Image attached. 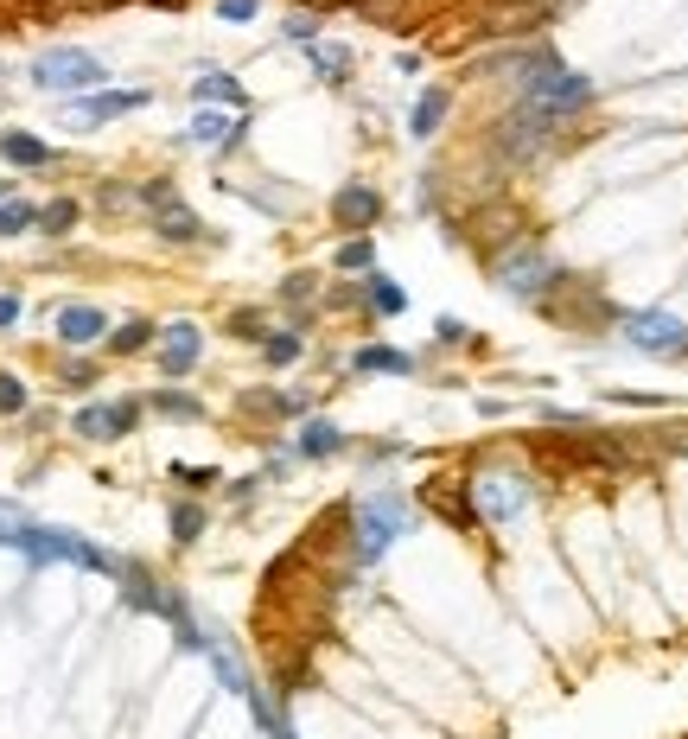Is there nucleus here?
I'll use <instances>...</instances> for the list:
<instances>
[{
  "label": "nucleus",
  "instance_id": "1",
  "mask_svg": "<svg viewBox=\"0 0 688 739\" xmlns=\"http://www.w3.org/2000/svg\"><path fill=\"white\" fill-rule=\"evenodd\" d=\"M408 529V504L395 491H376L364 497V510H357V561H376L383 548Z\"/></svg>",
  "mask_w": 688,
  "mask_h": 739
},
{
  "label": "nucleus",
  "instance_id": "2",
  "mask_svg": "<svg viewBox=\"0 0 688 739\" xmlns=\"http://www.w3.org/2000/svg\"><path fill=\"white\" fill-rule=\"evenodd\" d=\"M102 77L109 71L77 45H58V51H39V58H32V83H39V90H96Z\"/></svg>",
  "mask_w": 688,
  "mask_h": 739
},
{
  "label": "nucleus",
  "instance_id": "3",
  "mask_svg": "<svg viewBox=\"0 0 688 739\" xmlns=\"http://www.w3.org/2000/svg\"><path fill=\"white\" fill-rule=\"evenodd\" d=\"M472 504H478V517L510 523L516 510L529 504V478H523V472H485V478L472 485Z\"/></svg>",
  "mask_w": 688,
  "mask_h": 739
},
{
  "label": "nucleus",
  "instance_id": "4",
  "mask_svg": "<svg viewBox=\"0 0 688 739\" xmlns=\"http://www.w3.org/2000/svg\"><path fill=\"white\" fill-rule=\"evenodd\" d=\"M497 274H504V287H510L516 300H542V294H555V287H561V268L548 262V255H536V249H529V255H504Z\"/></svg>",
  "mask_w": 688,
  "mask_h": 739
},
{
  "label": "nucleus",
  "instance_id": "5",
  "mask_svg": "<svg viewBox=\"0 0 688 739\" xmlns=\"http://www.w3.org/2000/svg\"><path fill=\"white\" fill-rule=\"evenodd\" d=\"M625 338H631L638 351H650V357H682L688 325L669 319V313H625Z\"/></svg>",
  "mask_w": 688,
  "mask_h": 739
},
{
  "label": "nucleus",
  "instance_id": "6",
  "mask_svg": "<svg viewBox=\"0 0 688 739\" xmlns=\"http://www.w3.org/2000/svg\"><path fill=\"white\" fill-rule=\"evenodd\" d=\"M134 421H141V402H96V408H77L71 434H83V440H122V434H134Z\"/></svg>",
  "mask_w": 688,
  "mask_h": 739
},
{
  "label": "nucleus",
  "instance_id": "7",
  "mask_svg": "<svg viewBox=\"0 0 688 739\" xmlns=\"http://www.w3.org/2000/svg\"><path fill=\"white\" fill-rule=\"evenodd\" d=\"M332 217H338V230H376V217H383V192H376V185H338Z\"/></svg>",
  "mask_w": 688,
  "mask_h": 739
},
{
  "label": "nucleus",
  "instance_id": "8",
  "mask_svg": "<svg viewBox=\"0 0 688 739\" xmlns=\"http://www.w3.org/2000/svg\"><path fill=\"white\" fill-rule=\"evenodd\" d=\"M198 351H204V332H198V325H166V345H160V370L166 376H185V370H192L198 364Z\"/></svg>",
  "mask_w": 688,
  "mask_h": 739
},
{
  "label": "nucleus",
  "instance_id": "9",
  "mask_svg": "<svg viewBox=\"0 0 688 739\" xmlns=\"http://www.w3.org/2000/svg\"><path fill=\"white\" fill-rule=\"evenodd\" d=\"M102 332H109L102 306H58V338L64 345H96Z\"/></svg>",
  "mask_w": 688,
  "mask_h": 739
},
{
  "label": "nucleus",
  "instance_id": "10",
  "mask_svg": "<svg viewBox=\"0 0 688 739\" xmlns=\"http://www.w3.org/2000/svg\"><path fill=\"white\" fill-rule=\"evenodd\" d=\"M351 370H364V376H415V357L395 351V345H364L351 357Z\"/></svg>",
  "mask_w": 688,
  "mask_h": 739
},
{
  "label": "nucleus",
  "instance_id": "11",
  "mask_svg": "<svg viewBox=\"0 0 688 739\" xmlns=\"http://www.w3.org/2000/svg\"><path fill=\"white\" fill-rule=\"evenodd\" d=\"M141 102H147V90H109V96H90L77 115L83 122H115V115H134Z\"/></svg>",
  "mask_w": 688,
  "mask_h": 739
},
{
  "label": "nucleus",
  "instance_id": "12",
  "mask_svg": "<svg viewBox=\"0 0 688 739\" xmlns=\"http://www.w3.org/2000/svg\"><path fill=\"white\" fill-rule=\"evenodd\" d=\"M0 160L7 166H51V147L39 134H0Z\"/></svg>",
  "mask_w": 688,
  "mask_h": 739
},
{
  "label": "nucleus",
  "instance_id": "13",
  "mask_svg": "<svg viewBox=\"0 0 688 739\" xmlns=\"http://www.w3.org/2000/svg\"><path fill=\"white\" fill-rule=\"evenodd\" d=\"M300 453H306V459H332V453H344V427H332V421H306V427H300Z\"/></svg>",
  "mask_w": 688,
  "mask_h": 739
},
{
  "label": "nucleus",
  "instance_id": "14",
  "mask_svg": "<svg viewBox=\"0 0 688 739\" xmlns=\"http://www.w3.org/2000/svg\"><path fill=\"white\" fill-rule=\"evenodd\" d=\"M236 134H243V122H230V115H211V109L192 115V141L198 147H223V141H236Z\"/></svg>",
  "mask_w": 688,
  "mask_h": 739
},
{
  "label": "nucleus",
  "instance_id": "15",
  "mask_svg": "<svg viewBox=\"0 0 688 739\" xmlns=\"http://www.w3.org/2000/svg\"><path fill=\"white\" fill-rule=\"evenodd\" d=\"M160 236H172V243H198V236H204V223H198L192 211H185L179 198H172V204H160Z\"/></svg>",
  "mask_w": 688,
  "mask_h": 739
},
{
  "label": "nucleus",
  "instance_id": "16",
  "mask_svg": "<svg viewBox=\"0 0 688 739\" xmlns=\"http://www.w3.org/2000/svg\"><path fill=\"white\" fill-rule=\"evenodd\" d=\"M440 122H446V90H421V102H415V134L427 141V134H440Z\"/></svg>",
  "mask_w": 688,
  "mask_h": 739
},
{
  "label": "nucleus",
  "instance_id": "17",
  "mask_svg": "<svg viewBox=\"0 0 688 739\" xmlns=\"http://www.w3.org/2000/svg\"><path fill=\"white\" fill-rule=\"evenodd\" d=\"M370 306H376L383 319H395V313H408V294L389 281V274H370Z\"/></svg>",
  "mask_w": 688,
  "mask_h": 739
},
{
  "label": "nucleus",
  "instance_id": "18",
  "mask_svg": "<svg viewBox=\"0 0 688 739\" xmlns=\"http://www.w3.org/2000/svg\"><path fill=\"white\" fill-rule=\"evenodd\" d=\"M32 223H39V204H26V198H7V204H0V236H26Z\"/></svg>",
  "mask_w": 688,
  "mask_h": 739
},
{
  "label": "nucleus",
  "instance_id": "19",
  "mask_svg": "<svg viewBox=\"0 0 688 739\" xmlns=\"http://www.w3.org/2000/svg\"><path fill=\"white\" fill-rule=\"evenodd\" d=\"M109 345L122 351V357H134V351L153 345V325H147V319H128V325H115V332H109Z\"/></svg>",
  "mask_w": 688,
  "mask_h": 739
},
{
  "label": "nucleus",
  "instance_id": "20",
  "mask_svg": "<svg viewBox=\"0 0 688 739\" xmlns=\"http://www.w3.org/2000/svg\"><path fill=\"white\" fill-rule=\"evenodd\" d=\"M198 102H230V109H243V90H236V77H198Z\"/></svg>",
  "mask_w": 688,
  "mask_h": 739
},
{
  "label": "nucleus",
  "instance_id": "21",
  "mask_svg": "<svg viewBox=\"0 0 688 739\" xmlns=\"http://www.w3.org/2000/svg\"><path fill=\"white\" fill-rule=\"evenodd\" d=\"M71 223H77V204L71 198H58V204H45V211H39V230L45 236H71Z\"/></svg>",
  "mask_w": 688,
  "mask_h": 739
},
{
  "label": "nucleus",
  "instance_id": "22",
  "mask_svg": "<svg viewBox=\"0 0 688 739\" xmlns=\"http://www.w3.org/2000/svg\"><path fill=\"white\" fill-rule=\"evenodd\" d=\"M153 408L172 415V421H198V402H192V395H179V389H160V395H153Z\"/></svg>",
  "mask_w": 688,
  "mask_h": 739
},
{
  "label": "nucleus",
  "instance_id": "23",
  "mask_svg": "<svg viewBox=\"0 0 688 739\" xmlns=\"http://www.w3.org/2000/svg\"><path fill=\"white\" fill-rule=\"evenodd\" d=\"M172 536H179V542H198V536H204V510H198V504H179V510H172Z\"/></svg>",
  "mask_w": 688,
  "mask_h": 739
},
{
  "label": "nucleus",
  "instance_id": "24",
  "mask_svg": "<svg viewBox=\"0 0 688 739\" xmlns=\"http://www.w3.org/2000/svg\"><path fill=\"white\" fill-rule=\"evenodd\" d=\"M300 351H306V345H300L294 332H281V338H262V357H268V364H294Z\"/></svg>",
  "mask_w": 688,
  "mask_h": 739
},
{
  "label": "nucleus",
  "instance_id": "25",
  "mask_svg": "<svg viewBox=\"0 0 688 739\" xmlns=\"http://www.w3.org/2000/svg\"><path fill=\"white\" fill-rule=\"evenodd\" d=\"M313 64H319V71H325V77H332V83H338L344 71H351V51H332V45H313Z\"/></svg>",
  "mask_w": 688,
  "mask_h": 739
},
{
  "label": "nucleus",
  "instance_id": "26",
  "mask_svg": "<svg viewBox=\"0 0 688 739\" xmlns=\"http://www.w3.org/2000/svg\"><path fill=\"white\" fill-rule=\"evenodd\" d=\"M376 262V249H370V236H351V243L338 249V268H370Z\"/></svg>",
  "mask_w": 688,
  "mask_h": 739
},
{
  "label": "nucleus",
  "instance_id": "27",
  "mask_svg": "<svg viewBox=\"0 0 688 739\" xmlns=\"http://www.w3.org/2000/svg\"><path fill=\"white\" fill-rule=\"evenodd\" d=\"M26 408V383L20 376H0V415H20Z\"/></svg>",
  "mask_w": 688,
  "mask_h": 739
},
{
  "label": "nucleus",
  "instance_id": "28",
  "mask_svg": "<svg viewBox=\"0 0 688 739\" xmlns=\"http://www.w3.org/2000/svg\"><path fill=\"white\" fill-rule=\"evenodd\" d=\"M281 32H287V39H300V45H319V20H306V13H294Z\"/></svg>",
  "mask_w": 688,
  "mask_h": 739
},
{
  "label": "nucleus",
  "instance_id": "29",
  "mask_svg": "<svg viewBox=\"0 0 688 739\" xmlns=\"http://www.w3.org/2000/svg\"><path fill=\"white\" fill-rule=\"evenodd\" d=\"M306 294H313V274H287V287H281V300H306Z\"/></svg>",
  "mask_w": 688,
  "mask_h": 739
},
{
  "label": "nucleus",
  "instance_id": "30",
  "mask_svg": "<svg viewBox=\"0 0 688 739\" xmlns=\"http://www.w3.org/2000/svg\"><path fill=\"white\" fill-rule=\"evenodd\" d=\"M96 383V364H71L64 370V389H90Z\"/></svg>",
  "mask_w": 688,
  "mask_h": 739
},
{
  "label": "nucleus",
  "instance_id": "31",
  "mask_svg": "<svg viewBox=\"0 0 688 739\" xmlns=\"http://www.w3.org/2000/svg\"><path fill=\"white\" fill-rule=\"evenodd\" d=\"M223 20H255V0H217Z\"/></svg>",
  "mask_w": 688,
  "mask_h": 739
},
{
  "label": "nucleus",
  "instance_id": "32",
  "mask_svg": "<svg viewBox=\"0 0 688 739\" xmlns=\"http://www.w3.org/2000/svg\"><path fill=\"white\" fill-rule=\"evenodd\" d=\"M434 332H440V345H466V325H459V319H440Z\"/></svg>",
  "mask_w": 688,
  "mask_h": 739
},
{
  "label": "nucleus",
  "instance_id": "33",
  "mask_svg": "<svg viewBox=\"0 0 688 739\" xmlns=\"http://www.w3.org/2000/svg\"><path fill=\"white\" fill-rule=\"evenodd\" d=\"M172 478H179V485H192V491H204V485H211V478H217V472H204V466H192V472H185V466H179V472H172Z\"/></svg>",
  "mask_w": 688,
  "mask_h": 739
},
{
  "label": "nucleus",
  "instance_id": "34",
  "mask_svg": "<svg viewBox=\"0 0 688 739\" xmlns=\"http://www.w3.org/2000/svg\"><path fill=\"white\" fill-rule=\"evenodd\" d=\"M13 319H20V300H13V294H0V325H13Z\"/></svg>",
  "mask_w": 688,
  "mask_h": 739
},
{
  "label": "nucleus",
  "instance_id": "35",
  "mask_svg": "<svg viewBox=\"0 0 688 739\" xmlns=\"http://www.w3.org/2000/svg\"><path fill=\"white\" fill-rule=\"evenodd\" d=\"M13 198V179H0V204H7Z\"/></svg>",
  "mask_w": 688,
  "mask_h": 739
}]
</instances>
